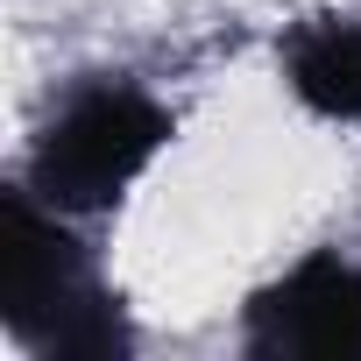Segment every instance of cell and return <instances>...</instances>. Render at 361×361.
Returning a JSON list of instances; mask_svg holds the SVG:
<instances>
[{"label": "cell", "instance_id": "cell-1", "mask_svg": "<svg viewBox=\"0 0 361 361\" xmlns=\"http://www.w3.org/2000/svg\"><path fill=\"white\" fill-rule=\"evenodd\" d=\"M0 319L43 361H128L135 326L99 269V248L71 213L43 206L29 185L0 199Z\"/></svg>", "mask_w": 361, "mask_h": 361}, {"label": "cell", "instance_id": "cell-2", "mask_svg": "<svg viewBox=\"0 0 361 361\" xmlns=\"http://www.w3.org/2000/svg\"><path fill=\"white\" fill-rule=\"evenodd\" d=\"M170 142L177 114L156 85H142L135 71H78L50 99L15 185H29L43 206L71 220H99L156 170Z\"/></svg>", "mask_w": 361, "mask_h": 361}, {"label": "cell", "instance_id": "cell-3", "mask_svg": "<svg viewBox=\"0 0 361 361\" xmlns=\"http://www.w3.org/2000/svg\"><path fill=\"white\" fill-rule=\"evenodd\" d=\"M241 354L255 361H361V255L312 248L241 305Z\"/></svg>", "mask_w": 361, "mask_h": 361}, {"label": "cell", "instance_id": "cell-4", "mask_svg": "<svg viewBox=\"0 0 361 361\" xmlns=\"http://www.w3.org/2000/svg\"><path fill=\"white\" fill-rule=\"evenodd\" d=\"M276 71L290 99L333 128H361V15L319 8L276 36Z\"/></svg>", "mask_w": 361, "mask_h": 361}]
</instances>
